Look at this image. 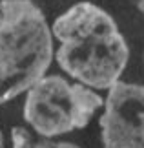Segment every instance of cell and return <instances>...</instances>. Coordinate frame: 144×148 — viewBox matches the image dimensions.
Wrapping results in <instances>:
<instances>
[{"instance_id":"1","label":"cell","mask_w":144,"mask_h":148,"mask_svg":"<svg viewBox=\"0 0 144 148\" xmlns=\"http://www.w3.org/2000/svg\"><path fill=\"white\" fill-rule=\"evenodd\" d=\"M60 44L55 60L77 82L93 90H109L120 81L130 60V48L117 22L93 2H77L51 24Z\"/></svg>"},{"instance_id":"6","label":"cell","mask_w":144,"mask_h":148,"mask_svg":"<svg viewBox=\"0 0 144 148\" xmlns=\"http://www.w3.org/2000/svg\"><path fill=\"white\" fill-rule=\"evenodd\" d=\"M135 4H137V8H139V11L144 15V0H135Z\"/></svg>"},{"instance_id":"3","label":"cell","mask_w":144,"mask_h":148,"mask_svg":"<svg viewBox=\"0 0 144 148\" xmlns=\"http://www.w3.org/2000/svg\"><path fill=\"white\" fill-rule=\"evenodd\" d=\"M102 106L97 90L60 75H44L26 92L24 119L35 134L59 137L86 128Z\"/></svg>"},{"instance_id":"7","label":"cell","mask_w":144,"mask_h":148,"mask_svg":"<svg viewBox=\"0 0 144 148\" xmlns=\"http://www.w3.org/2000/svg\"><path fill=\"white\" fill-rule=\"evenodd\" d=\"M0 148H5V143H4V134L0 130Z\"/></svg>"},{"instance_id":"2","label":"cell","mask_w":144,"mask_h":148,"mask_svg":"<svg viewBox=\"0 0 144 148\" xmlns=\"http://www.w3.org/2000/svg\"><path fill=\"white\" fill-rule=\"evenodd\" d=\"M55 59L53 33L33 0H0V104L37 84Z\"/></svg>"},{"instance_id":"5","label":"cell","mask_w":144,"mask_h":148,"mask_svg":"<svg viewBox=\"0 0 144 148\" xmlns=\"http://www.w3.org/2000/svg\"><path fill=\"white\" fill-rule=\"evenodd\" d=\"M11 141H13V148H80L73 143L55 141L53 137H42L24 126H15L11 130Z\"/></svg>"},{"instance_id":"4","label":"cell","mask_w":144,"mask_h":148,"mask_svg":"<svg viewBox=\"0 0 144 148\" xmlns=\"http://www.w3.org/2000/svg\"><path fill=\"white\" fill-rule=\"evenodd\" d=\"M99 123L104 148H144V84L115 82Z\"/></svg>"}]
</instances>
